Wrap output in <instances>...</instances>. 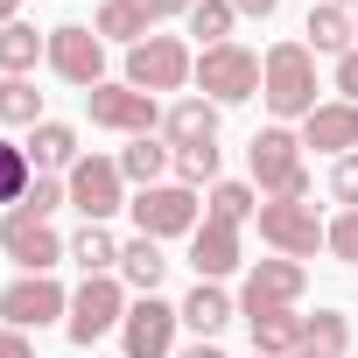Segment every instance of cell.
<instances>
[{
  "label": "cell",
  "instance_id": "obj_1",
  "mask_svg": "<svg viewBox=\"0 0 358 358\" xmlns=\"http://www.w3.org/2000/svg\"><path fill=\"white\" fill-rule=\"evenodd\" d=\"M260 99L281 120H309L316 113V50L309 43H274L260 57Z\"/></svg>",
  "mask_w": 358,
  "mask_h": 358
},
{
  "label": "cell",
  "instance_id": "obj_2",
  "mask_svg": "<svg viewBox=\"0 0 358 358\" xmlns=\"http://www.w3.org/2000/svg\"><path fill=\"white\" fill-rule=\"evenodd\" d=\"M246 162H253V183H260L267 197H281V204L309 197V169H302V134H288V127H260V134H253V148H246Z\"/></svg>",
  "mask_w": 358,
  "mask_h": 358
},
{
  "label": "cell",
  "instance_id": "obj_3",
  "mask_svg": "<svg viewBox=\"0 0 358 358\" xmlns=\"http://www.w3.org/2000/svg\"><path fill=\"white\" fill-rule=\"evenodd\" d=\"M190 78H197V57L176 43V36H148V43L127 50V85L148 92V99H155V92H183Z\"/></svg>",
  "mask_w": 358,
  "mask_h": 358
},
{
  "label": "cell",
  "instance_id": "obj_4",
  "mask_svg": "<svg viewBox=\"0 0 358 358\" xmlns=\"http://www.w3.org/2000/svg\"><path fill=\"white\" fill-rule=\"evenodd\" d=\"M197 85H204L211 106H239V99L260 92V57L246 43H218V50L197 57Z\"/></svg>",
  "mask_w": 358,
  "mask_h": 358
},
{
  "label": "cell",
  "instance_id": "obj_5",
  "mask_svg": "<svg viewBox=\"0 0 358 358\" xmlns=\"http://www.w3.org/2000/svg\"><path fill=\"white\" fill-rule=\"evenodd\" d=\"M323 232H330V225H323L316 204H302V197H295V204H281V197L260 204V239H267L281 260H309V253L323 246Z\"/></svg>",
  "mask_w": 358,
  "mask_h": 358
},
{
  "label": "cell",
  "instance_id": "obj_6",
  "mask_svg": "<svg viewBox=\"0 0 358 358\" xmlns=\"http://www.w3.org/2000/svg\"><path fill=\"white\" fill-rule=\"evenodd\" d=\"M0 246H8V260H15L22 274H50V267L71 253V246L57 239V225H50V218H36V211H22V204L0 218Z\"/></svg>",
  "mask_w": 358,
  "mask_h": 358
},
{
  "label": "cell",
  "instance_id": "obj_7",
  "mask_svg": "<svg viewBox=\"0 0 358 358\" xmlns=\"http://www.w3.org/2000/svg\"><path fill=\"white\" fill-rule=\"evenodd\" d=\"M71 204L85 211V225H106L120 204H127V176H120V162H106V155H78V169H71Z\"/></svg>",
  "mask_w": 358,
  "mask_h": 358
},
{
  "label": "cell",
  "instance_id": "obj_8",
  "mask_svg": "<svg viewBox=\"0 0 358 358\" xmlns=\"http://www.w3.org/2000/svg\"><path fill=\"white\" fill-rule=\"evenodd\" d=\"M127 323V288L113 281V274H85V288L71 295V337L78 344H99L106 330H120Z\"/></svg>",
  "mask_w": 358,
  "mask_h": 358
},
{
  "label": "cell",
  "instance_id": "obj_9",
  "mask_svg": "<svg viewBox=\"0 0 358 358\" xmlns=\"http://www.w3.org/2000/svg\"><path fill=\"white\" fill-rule=\"evenodd\" d=\"M50 71L64 78V85H106V36L99 29H50Z\"/></svg>",
  "mask_w": 358,
  "mask_h": 358
},
{
  "label": "cell",
  "instance_id": "obj_10",
  "mask_svg": "<svg viewBox=\"0 0 358 358\" xmlns=\"http://www.w3.org/2000/svg\"><path fill=\"white\" fill-rule=\"evenodd\" d=\"M85 106H92V127H113V134H134V141L162 127V106L148 92H134V85H92Z\"/></svg>",
  "mask_w": 358,
  "mask_h": 358
},
{
  "label": "cell",
  "instance_id": "obj_11",
  "mask_svg": "<svg viewBox=\"0 0 358 358\" xmlns=\"http://www.w3.org/2000/svg\"><path fill=\"white\" fill-rule=\"evenodd\" d=\"M134 225H141L148 239H183V232H197V190H183V183L141 190V197H134Z\"/></svg>",
  "mask_w": 358,
  "mask_h": 358
},
{
  "label": "cell",
  "instance_id": "obj_12",
  "mask_svg": "<svg viewBox=\"0 0 358 358\" xmlns=\"http://www.w3.org/2000/svg\"><path fill=\"white\" fill-rule=\"evenodd\" d=\"M0 316H8V330H43V323L71 316V295H64L50 274H22L8 295H0Z\"/></svg>",
  "mask_w": 358,
  "mask_h": 358
},
{
  "label": "cell",
  "instance_id": "obj_13",
  "mask_svg": "<svg viewBox=\"0 0 358 358\" xmlns=\"http://www.w3.org/2000/svg\"><path fill=\"white\" fill-rule=\"evenodd\" d=\"M176 323H183V309H169V302L141 295V302L127 309V323H120L127 358H176Z\"/></svg>",
  "mask_w": 358,
  "mask_h": 358
},
{
  "label": "cell",
  "instance_id": "obj_14",
  "mask_svg": "<svg viewBox=\"0 0 358 358\" xmlns=\"http://www.w3.org/2000/svg\"><path fill=\"white\" fill-rule=\"evenodd\" d=\"M302 260H260L253 274H246V295H239V316H260V309H295V295H302Z\"/></svg>",
  "mask_w": 358,
  "mask_h": 358
},
{
  "label": "cell",
  "instance_id": "obj_15",
  "mask_svg": "<svg viewBox=\"0 0 358 358\" xmlns=\"http://www.w3.org/2000/svg\"><path fill=\"white\" fill-rule=\"evenodd\" d=\"M190 267H197V281H225V274L239 267V225L204 218V225L190 232Z\"/></svg>",
  "mask_w": 358,
  "mask_h": 358
},
{
  "label": "cell",
  "instance_id": "obj_16",
  "mask_svg": "<svg viewBox=\"0 0 358 358\" xmlns=\"http://www.w3.org/2000/svg\"><path fill=\"white\" fill-rule=\"evenodd\" d=\"M302 148H323V155H358V106L337 99V106H316L302 120Z\"/></svg>",
  "mask_w": 358,
  "mask_h": 358
},
{
  "label": "cell",
  "instance_id": "obj_17",
  "mask_svg": "<svg viewBox=\"0 0 358 358\" xmlns=\"http://www.w3.org/2000/svg\"><path fill=\"white\" fill-rule=\"evenodd\" d=\"M162 134H169V148H218V106L211 99H176L162 113Z\"/></svg>",
  "mask_w": 358,
  "mask_h": 358
},
{
  "label": "cell",
  "instance_id": "obj_18",
  "mask_svg": "<svg viewBox=\"0 0 358 358\" xmlns=\"http://www.w3.org/2000/svg\"><path fill=\"white\" fill-rule=\"evenodd\" d=\"M246 323H253V351L260 358H295L302 337H309V316H295V309H260Z\"/></svg>",
  "mask_w": 358,
  "mask_h": 358
},
{
  "label": "cell",
  "instance_id": "obj_19",
  "mask_svg": "<svg viewBox=\"0 0 358 358\" xmlns=\"http://www.w3.org/2000/svg\"><path fill=\"white\" fill-rule=\"evenodd\" d=\"M232 316H239V309H232V295H225L218 281H197V288L183 295V323H190L197 337H218V330H225Z\"/></svg>",
  "mask_w": 358,
  "mask_h": 358
},
{
  "label": "cell",
  "instance_id": "obj_20",
  "mask_svg": "<svg viewBox=\"0 0 358 358\" xmlns=\"http://www.w3.org/2000/svg\"><path fill=\"white\" fill-rule=\"evenodd\" d=\"M120 274H127L141 295H155V288H162V274H169L162 239H148V232H141V239H127V246H120Z\"/></svg>",
  "mask_w": 358,
  "mask_h": 358
},
{
  "label": "cell",
  "instance_id": "obj_21",
  "mask_svg": "<svg viewBox=\"0 0 358 358\" xmlns=\"http://www.w3.org/2000/svg\"><path fill=\"white\" fill-rule=\"evenodd\" d=\"M36 57H50V36H36L29 22H8V29H0V71H8V78H29Z\"/></svg>",
  "mask_w": 358,
  "mask_h": 358
},
{
  "label": "cell",
  "instance_id": "obj_22",
  "mask_svg": "<svg viewBox=\"0 0 358 358\" xmlns=\"http://www.w3.org/2000/svg\"><path fill=\"white\" fill-rule=\"evenodd\" d=\"M29 162H36V169H78V134H71L64 120H43V127L29 134Z\"/></svg>",
  "mask_w": 358,
  "mask_h": 358
},
{
  "label": "cell",
  "instance_id": "obj_23",
  "mask_svg": "<svg viewBox=\"0 0 358 358\" xmlns=\"http://www.w3.org/2000/svg\"><path fill=\"white\" fill-rule=\"evenodd\" d=\"M169 162H176V148H162L155 134H141V141L120 155V176H127V183H141V190H155V176H162Z\"/></svg>",
  "mask_w": 358,
  "mask_h": 358
},
{
  "label": "cell",
  "instance_id": "obj_24",
  "mask_svg": "<svg viewBox=\"0 0 358 358\" xmlns=\"http://www.w3.org/2000/svg\"><path fill=\"white\" fill-rule=\"evenodd\" d=\"M92 29H99L106 43H127V50H134V43H148V29H155V22H148V15L134 8V0H106Z\"/></svg>",
  "mask_w": 358,
  "mask_h": 358
},
{
  "label": "cell",
  "instance_id": "obj_25",
  "mask_svg": "<svg viewBox=\"0 0 358 358\" xmlns=\"http://www.w3.org/2000/svg\"><path fill=\"white\" fill-rule=\"evenodd\" d=\"M0 127H43V92L29 78H0Z\"/></svg>",
  "mask_w": 358,
  "mask_h": 358
},
{
  "label": "cell",
  "instance_id": "obj_26",
  "mask_svg": "<svg viewBox=\"0 0 358 358\" xmlns=\"http://www.w3.org/2000/svg\"><path fill=\"white\" fill-rule=\"evenodd\" d=\"M309 50L323 57V50H351V8H330V0H323V8H309Z\"/></svg>",
  "mask_w": 358,
  "mask_h": 358
},
{
  "label": "cell",
  "instance_id": "obj_27",
  "mask_svg": "<svg viewBox=\"0 0 358 358\" xmlns=\"http://www.w3.org/2000/svg\"><path fill=\"white\" fill-rule=\"evenodd\" d=\"M232 22H239L232 0H197V8H190V36H204V50L232 43Z\"/></svg>",
  "mask_w": 358,
  "mask_h": 358
},
{
  "label": "cell",
  "instance_id": "obj_28",
  "mask_svg": "<svg viewBox=\"0 0 358 358\" xmlns=\"http://www.w3.org/2000/svg\"><path fill=\"white\" fill-rule=\"evenodd\" d=\"M29 183H36V162H29V148L0 141V204H22V197H29Z\"/></svg>",
  "mask_w": 358,
  "mask_h": 358
},
{
  "label": "cell",
  "instance_id": "obj_29",
  "mask_svg": "<svg viewBox=\"0 0 358 358\" xmlns=\"http://www.w3.org/2000/svg\"><path fill=\"white\" fill-rule=\"evenodd\" d=\"M71 260H78V267H85V274H106V267H113V260H120V239H113V232H106V225H85V232H78V239H71Z\"/></svg>",
  "mask_w": 358,
  "mask_h": 358
},
{
  "label": "cell",
  "instance_id": "obj_30",
  "mask_svg": "<svg viewBox=\"0 0 358 358\" xmlns=\"http://www.w3.org/2000/svg\"><path fill=\"white\" fill-rule=\"evenodd\" d=\"M302 344H309V351H323V358H351V330H344V316H337V309H316Z\"/></svg>",
  "mask_w": 358,
  "mask_h": 358
},
{
  "label": "cell",
  "instance_id": "obj_31",
  "mask_svg": "<svg viewBox=\"0 0 358 358\" xmlns=\"http://www.w3.org/2000/svg\"><path fill=\"white\" fill-rule=\"evenodd\" d=\"M211 176H218V148H176V183L183 190L211 183Z\"/></svg>",
  "mask_w": 358,
  "mask_h": 358
},
{
  "label": "cell",
  "instance_id": "obj_32",
  "mask_svg": "<svg viewBox=\"0 0 358 358\" xmlns=\"http://www.w3.org/2000/svg\"><path fill=\"white\" fill-rule=\"evenodd\" d=\"M253 211H260V204H253V190H246V183H218V190H211V218H225V225H246Z\"/></svg>",
  "mask_w": 358,
  "mask_h": 358
},
{
  "label": "cell",
  "instance_id": "obj_33",
  "mask_svg": "<svg viewBox=\"0 0 358 358\" xmlns=\"http://www.w3.org/2000/svg\"><path fill=\"white\" fill-rule=\"evenodd\" d=\"M323 246H330L344 267H358V211H337V218H330V232H323Z\"/></svg>",
  "mask_w": 358,
  "mask_h": 358
},
{
  "label": "cell",
  "instance_id": "obj_34",
  "mask_svg": "<svg viewBox=\"0 0 358 358\" xmlns=\"http://www.w3.org/2000/svg\"><path fill=\"white\" fill-rule=\"evenodd\" d=\"M330 197H337L344 211H358V155H337V162H330Z\"/></svg>",
  "mask_w": 358,
  "mask_h": 358
},
{
  "label": "cell",
  "instance_id": "obj_35",
  "mask_svg": "<svg viewBox=\"0 0 358 358\" xmlns=\"http://www.w3.org/2000/svg\"><path fill=\"white\" fill-rule=\"evenodd\" d=\"M57 204H71V190H64V183H50V176H36L29 197H22V211H36V218H50Z\"/></svg>",
  "mask_w": 358,
  "mask_h": 358
},
{
  "label": "cell",
  "instance_id": "obj_36",
  "mask_svg": "<svg viewBox=\"0 0 358 358\" xmlns=\"http://www.w3.org/2000/svg\"><path fill=\"white\" fill-rule=\"evenodd\" d=\"M337 92L358 106V50H344V57H337Z\"/></svg>",
  "mask_w": 358,
  "mask_h": 358
},
{
  "label": "cell",
  "instance_id": "obj_37",
  "mask_svg": "<svg viewBox=\"0 0 358 358\" xmlns=\"http://www.w3.org/2000/svg\"><path fill=\"white\" fill-rule=\"evenodd\" d=\"M0 358H36L29 330H8V323H0Z\"/></svg>",
  "mask_w": 358,
  "mask_h": 358
},
{
  "label": "cell",
  "instance_id": "obj_38",
  "mask_svg": "<svg viewBox=\"0 0 358 358\" xmlns=\"http://www.w3.org/2000/svg\"><path fill=\"white\" fill-rule=\"evenodd\" d=\"M134 8H141L148 22H162V15H190V8H197V0H134Z\"/></svg>",
  "mask_w": 358,
  "mask_h": 358
},
{
  "label": "cell",
  "instance_id": "obj_39",
  "mask_svg": "<svg viewBox=\"0 0 358 358\" xmlns=\"http://www.w3.org/2000/svg\"><path fill=\"white\" fill-rule=\"evenodd\" d=\"M232 8H239V15H260V22H267V15L281 8V0H232Z\"/></svg>",
  "mask_w": 358,
  "mask_h": 358
},
{
  "label": "cell",
  "instance_id": "obj_40",
  "mask_svg": "<svg viewBox=\"0 0 358 358\" xmlns=\"http://www.w3.org/2000/svg\"><path fill=\"white\" fill-rule=\"evenodd\" d=\"M176 358H225V351H218V344H211V337H197V344H190V351H176Z\"/></svg>",
  "mask_w": 358,
  "mask_h": 358
},
{
  "label": "cell",
  "instance_id": "obj_41",
  "mask_svg": "<svg viewBox=\"0 0 358 358\" xmlns=\"http://www.w3.org/2000/svg\"><path fill=\"white\" fill-rule=\"evenodd\" d=\"M15 8H22V0H0V29H8V22H15Z\"/></svg>",
  "mask_w": 358,
  "mask_h": 358
},
{
  "label": "cell",
  "instance_id": "obj_42",
  "mask_svg": "<svg viewBox=\"0 0 358 358\" xmlns=\"http://www.w3.org/2000/svg\"><path fill=\"white\" fill-rule=\"evenodd\" d=\"M295 358H323V351H309V344H302V351H295Z\"/></svg>",
  "mask_w": 358,
  "mask_h": 358
},
{
  "label": "cell",
  "instance_id": "obj_43",
  "mask_svg": "<svg viewBox=\"0 0 358 358\" xmlns=\"http://www.w3.org/2000/svg\"><path fill=\"white\" fill-rule=\"evenodd\" d=\"M330 8H358V0H330Z\"/></svg>",
  "mask_w": 358,
  "mask_h": 358
},
{
  "label": "cell",
  "instance_id": "obj_44",
  "mask_svg": "<svg viewBox=\"0 0 358 358\" xmlns=\"http://www.w3.org/2000/svg\"><path fill=\"white\" fill-rule=\"evenodd\" d=\"M351 36H358V8H351Z\"/></svg>",
  "mask_w": 358,
  "mask_h": 358
},
{
  "label": "cell",
  "instance_id": "obj_45",
  "mask_svg": "<svg viewBox=\"0 0 358 358\" xmlns=\"http://www.w3.org/2000/svg\"><path fill=\"white\" fill-rule=\"evenodd\" d=\"M253 358H260V351H253Z\"/></svg>",
  "mask_w": 358,
  "mask_h": 358
}]
</instances>
